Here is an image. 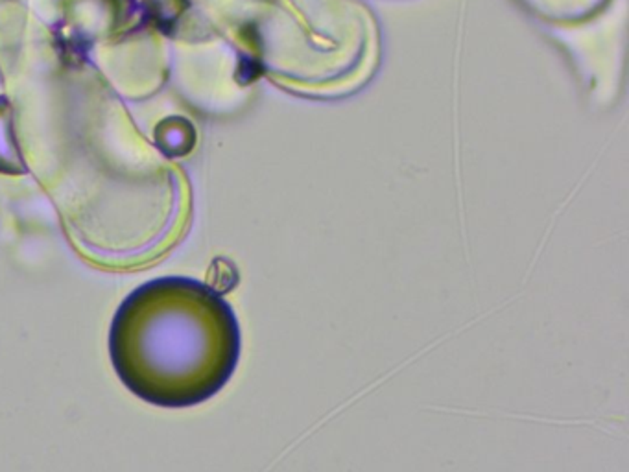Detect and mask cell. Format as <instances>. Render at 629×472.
Segmentation results:
<instances>
[{"instance_id":"6da1fadb","label":"cell","mask_w":629,"mask_h":472,"mask_svg":"<svg viewBox=\"0 0 629 472\" xmlns=\"http://www.w3.org/2000/svg\"><path fill=\"white\" fill-rule=\"evenodd\" d=\"M240 352V323L231 305L186 277H161L135 288L109 328L118 380L142 402L170 410L216 397L237 371Z\"/></svg>"}]
</instances>
